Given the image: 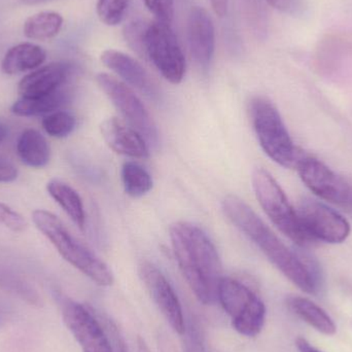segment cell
I'll return each mask as SVG.
<instances>
[{
	"label": "cell",
	"instance_id": "6da1fadb",
	"mask_svg": "<svg viewBox=\"0 0 352 352\" xmlns=\"http://www.w3.org/2000/svg\"><path fill=\"white\" fill-rule=\"evenodd\" d=\"M223 210L231 223L296 287L310 295L320 291L322 275L316 263L289 250L242 199L233 195L226 197Z\"/></svg>",
	"mask_w": 352,
	"mask_h": 352
},
{
	"label": "cell",
	"instance_id": "7a4b0ae2",
	"mask_svg": "<svg viewBox=\"0 0 352 352\" xmlns=\"http://www.w3.org/2000/svg\"><path fill=\"white\" fill-rule=\"evenodd\" d=\"M178 267L197 299L209 305L217 299L221 262L208 236L197 226L177 221L169 230Z\"/></svg>",
	"mask_w": 352,
	"mask_h": 352
},
{
	"label": "cell",
	"instance_id": "3957f363",
	"mask_svg": "<svg viewBox=\"0 0 352 352\" xmlns=\"http://www.w3.org/2000/svg\"><path fill=\"white\" fill-rule=\"evenodd\" d=\"M37 229L52 242L62 258L100 287H111L113 274L111 268L78 241L64 223L50 211L38 209L32 213Z\"/></svg>",
	"mask_w": 352,
	"mask_h": 352
},
{
	"label": "cell",
	"instance_id": "277c9868",
	"mask_svg": "<svg viewBox=\"0 0 352 352\" xmlns=\"http://www.w3.org/2000/svg\"><path fill=\"white\" fill-rule=\"evenodd\" d=\"M250 118L258 142L267 156L285 168L296 167L302 152L293 140L272 102L265 97H254L250 105Z\"/></svg>",
	"mask_w": 352,
	"mask_h": 352
},
{
	"label": "cell",
	"instance_id": "5b68a950",
	"mask_svg": "<svg viewBox=\"0 0 352 352\" xmlns=\"http://www.w3.org/2000/svg\"><path fill=\"white\" fill-rule=\"evenodd\" d=\"M252 186L261 207L279 231L301 248H308L316 242L306 233L297 210L268 171L256 168L252 173Z\"/></svg>",
	"mask_w": 352,
	"mask_h": 352
},
{
	"label": "cell",
	"instance_id": "8992f818",
	"mask_svg": "<svg viewBox=\"0 0 352 352\" xmlns=\"http://www.w3.org/2000/svg\"><path fill=\"white\" fill-rule=\"evenodd\" d=\"M217 300L239 334L256 337L262 332L266 307L250 287L236 279L223 277L217 289Z\"/></svg>",
	"mask_w": 352,
	"mask_h": 352
},
{
	"label": "cell",
	"instance_id": "52a82bcc",
	"mask_svg": "<svg viewBox=\"0 0 352 352\" xmlns=\"http://www.w3.org/2000/svg\"><path fill=\"white\" fill-rule=\"evenodd\" d=\"M96 80L116 109L132 128L144 136L148 146H158L159 132L156 123L134 91L111 74H99Z\"/></svg>",
	"mask_w": 352,
	"mask_h": 352
},
{
	"label": "cell",
	"instance_id": "ba28073f",
	"mask_svg": "<svg viewBox=\"0 0 352 352\" xmlns=\"http://www.w3.org/2000/svg\"><path fill=\"white\" fill-rule=\"evenodd\" d=\"M146 58L165 80L177 85L186 72V59L170 24L156 20L146 33Z\"/></svg>",
	"mask_w": 352,
	"mask_h": 352
},
{
	"label": "cell",
	"instance_id": "9c48e42d",
	"mask_svg": "<svg viewBox=\"0 0 352 352\" xmlns=\"http://www.w3.org/2000/svg\"><path fill=\"white\" fill-rule=\"evenodd\" d=\"M302 182L320 199L352 210V186L314 157L302 153L296 164Z\"/></svg>",
	"mask_w": 352,
	"mask_h": 352
},
{
	"label": "cell",
	"instance_id": "30bf717a",
	"mask_svg": "<svg viewBox=\"0 0 352 352\" xmlns=\"http://www.w3.org/2000/svg\"><path fill=\"white\" fill-rule=\"evenodd\" d=\"M297 212L304 230L314 241L342 243L351 234L349 221L320 201L303 199Z\"/></svg>",
	"mask_w": 352,
	"mask_h": 352
},
{
	"label": "cell",
	"instance_id": "8fae6325",
	"mask_svg": "<svg viewBox=\"0 0 352 352\" xmlns=\"http://www.w3.org/2000/svg\"><path fill=\"white\" fill-rule=\"evenodd\" d=\"M62 316L82 352H113L107 332L92 308L63 299Z\"/></svg>",
	"mask_w": 352,
	"mask_h": 352
},
{
	"label": "cell",
	"instance_id": "7c38bea8",
	"mask_svg": "<svg viewBox=\"0 0 352 352\" xmlns=\"http://www.w3.org/2000/svg\"><path fill=\"white\" fill-rule=\"evenodd\" d=\"M138 272L144 287L171 328L182 336L186 330V320L179 300L170 283L158 267L146 261L140 265Z\"/></svg>",
	"mask_w": 352,
	"mask_h": 352
},
{
	"label": "cell",
	"instance_id": "4fadbf2b",
	"mask_svg": "<svg viewBox=\"0 0 352 352\" xmlns=\"http://www.w3.org/2000/svg\"><path fill=\"white\" fill-rule=\"evenodd\" d=\"M188 41L190 54L201 67H207L215 47V31L212 20L204 8L195 6L188 20Z\"/></svg>",
	"mask_w": 352,
	"mask_h": 352
},
{
	"label": "cell",
	"instance_id": "5bb4252c",
	"mask_svg": "<svg viewBox=\"0 0 352 352\" xmlns=\"http://www.w3.org/2000/svg\"><path fill=\"white\" fill-rule=\"evenodd\" d=\"M101 61L124 82L146 95L148 98H159V91L144 67L130 56L116 50H107L101 55Z\"/></svg>",
	"mask_w": 352,
	"mask_h": 352
},
{
	"label": "cell",
	"instance_id": "9a60e30c",
	"mask_svg": "<svg viewBox=\"0 0 352 352\" xmlns=\"http://www.w3.org/2000/svg\"><path fill=\"white\" fill-rule=\"evenodd\" d=\"M100 129L103 140L117 154L136 159L150 157L148 144L144 136L117 118L105 120Z\"/></svg>",
	"mask_w": 352,
	"mask_h": 352
},
{
	"label": "cell",
	"instance_id": "2e32d148",
	"mask_svg": "<svg viewBox=\"0 0 352 352\" xmlns=\"http://www.w3.org/2000/svg\"><path fill=\"white\" fill-rule=\"evenodd\" d=\"M72 74V66L63 62L43 66L22 78L18 86L22 98L47 96L60 90Z\"/></svg>",
	"mask_w": 352,
	"mask_h": 352
},
{
	"label": "cell",
	"instance_id": "e0dca14e",
	"mask_svg": "<svg viewBox=\"0 0 352 352\" xmlns=\"http://www.w3.org/2000/svg\"><path fill=\"white\" fill-rule=\"evenodd\" d=\"M47 54L43 47L25 43L12 47L2 60V72L8 76L22 74L39 67L45 61Z\"/></svg>",
	"mask_w": 352,
	"mask_h": 352
},
{
	"label": "cell",
	"instance_id": "ac0fdd59",
	"mask_svg": "<svg viewBox=\"0 0 352 352\" xmlns=\"http://www.w3.org/2000/svg\"><path fill=\"white\" fill-rule=\"evenodd\" d=\"M287 306L298 318L322 334L332 336L336 333L337 327L333 318L311 300L292 296L287 299Z\"/></svg>",
	"mask_w": 352,
	"mask_h": 352
},
{
	"label": "cell",
	"instance_id": "d6986e66",
	"mask_svg": "<svg viewBox=\"0 0 352 352\" xmlns=\"http://www.w3.org/2000/svg\"><path fill=\"white\" fill-rule=\"evenodd\" d=\"M16 153L24 164L31 168L47 166L51 158L49 144L37 130L27 129L21 134L16 142Z\"/></svg>",
	"mask_w": 352,
	"mask_h": 352
},
{
	"label": "cell",
	"instance_id": "ffe728a7",
	"mask_svg": "<svg viewBox=\"0 0 352 352\" xmlns=\"http://www.w3.org/2000/svg\"><path fill=\"white\" fill-rule=\"evenodd\" d=\"M47 190L70 219L80 230H84L86 225V213L78 192L69 184L59 179H53L47 182Z\"/></svg>",
	"mask_w": 352,
	"mask_h": 352
},
{
	"label": "cell",
	"instance_id": "44dd1931",
	"mask_svg": "<svg viewBox=\"0 0 352 352\" xmlns=\"http://www.w3.org/2000/svg\"><path fill=\"white\" fill-rule=\"evenodd\" d=\"M69 100V93L67 91H56L55 93L47 96L37 98H21L14 103L12 111L21 117H35V116L49 115L60 107H63Z\"/></svg>",
	"mask_w": 352,
	"mask_h": 352
},
{
	"label": "cell",
	"instance_id": "7402d4cb",
	"mask_svg": "<svg viewBox=\"0 0 352 352\" xmlns=\"http://www.w3.org/2000/svg\"><path fill=\"white\" fill-rule=\"evenodd\" d=\"M63 19L57 12H43L27 19L24 24L25 36L30 39L45 41L60 32Z\"/></svg>",
	"mask_w": 352,
	"mask_h": 352
},
{
	"label": "cell",
	"instance_id": "603a6c76",
	"mask_svg": "<svg viewBox=\"0 0 352 352\" xmlns=\"http://www.w3.org/2000/svg\"><path fill=\"white\" fill-rule=\"evenodd\" d=\"M122 182L125 192L133 198H140L148 194L153 188V179L150 173L138 163H124L122 167Z\"/></svg>",
	"mask_w": 352,
	"mask_h": 352
},
{
	"label": "cell",
	"instance_id": "cb8c5ba5",
	"mask_svg": "<svg viewBox=\"0 0 352 352\" xmlns=\"http://www.w3.org/2000/svg\"><path fill=\"white\" fill-rule=\"evenodd\" d=\"M43 130L52 138H64L69 135L76 127V118L65 111H56L43 120Z\"/></svg>",
	"mask_w": 352,
	"mask_h": 352
},
{
	"label": "cell",
	"instance_id": "d4e9b609",
	"mask_svg": "<svg viewBox=\"0 0 352 352\" xmlns=\"http://www.w3.org/2000/svg\"><path fill=\"white\" fill-rule=\"evenodd\" d=\"M129 0H98L97 14L104 24L116 26L125 18Z\"/></svg>",
	"mask_w": 352,
	"mask_h": 352
},
{
	"label": "cell",
	"instance_id": "484cf974",
	"mask_svg": "<svg viewBox=\"0 0 352 352\" xmlns=\"http://www.w3.org/2000/svg\"><path fill=\"white\" fill-rule=\"evenodd\" d=\"M148 25L142 21H134L126 25L124 28V36L126 43L134 52L146 58V33Z\"/></svg>",
	"mask_w": 352,
	"mask_h": 352
},
{
	"label": "cell",
	"instance_id": "4316f807",
	"mask_svg": "<svg viewBox=\"0 0 352 352\" xmlns=\"http://www.w3.org/2000/svg\"><path fill=\"white\" fill-rule=\"evenodd\" d=\"M0 283L4 289H8L14 295L18 296L30 305H41V300L38 294L24 281L16 278H3Z\"/></svg>",
	"mask_w": 352,
	"mask_h": 352
},
{
	"label": "cell",
	"instance_id": "83f0119b",
	"mask_svg": "<svg viewBox=\"0 0 352 352\" xmlns=\"http://www.w3.org/2000/svg\"><path fill=\"white\" fill-rule=\"evenodd\" d=\"M0 225L4 226L10 231L20 233L26 229L27 221L20 213L16 212L8 205L0 203Z\"/></svg>",
	"mask_w": 352,
	"mask_h": 352
},
{
	"label": "cell",
	"instance_id": "f1b7e54d",
	"mask_svg": "<svg viewBox=\"0 0 352 352\" xmlns=\"http://www.w3.org/2000/svg\"><path fill=\"white\" fill-rule=\"evenodd\" d=\"M98 318L102 324L105 332H107L113 351L128 352L127 345H126L125 340H124L123 335L121 334V331L118 329L116 322L107 316H102V318L98 316Z\"/></svg>",
	"mask_w": 352,
	"mask_h": 352
},
{
	"label": "cell",
	"instance_id": "f546056e",
	"mask_svg": "<svg viewBox=\"0 0 352 352\" xmlns=\"http://www.w3.org/2000/svg\"><path fill=\"white\" fill-rule=\"evenodd\" d=\"M146 8L160 22L170 24L173 19V0H144Z\"/></svg>",
	"mask_w": 352,
	"mask_h": 352
},
{
	"label": "cell",
	"instance_id": "4dcf8cb0",
	"mask_svg": "<svg viewBox=\"0 0 352 352\" xmlns=\"http://www.w3.org/2000/svg\"><path fill=\"white\" fill-rule=\"evenodd\" d=\"M266 1L271 8L292 16L303 14L306 8L304 0H266Z\"/></svg>",
	"mask_w": 352,
	"mask_h": 352
},
{
	"label": "cell",
	"instance_id": "1f68e13d",
	"mask_svg": "<svg viewBox=\"0 0 352 352\" xmlns=\"http://www.w3.org/2000/svg\"><path fill=\"white\" fill-rule=\"evenodd\" d=\"M184 352H206L200 332L195 324H190L184 333Z\"/></svg>",
	"mask_w": 352,
	"mask_h": 352
},
{
	"label": "cell",
	"instance_id": "d6a6232c",
	"mask_svg": "<svg viewBox=\"0 0 352 352\" xmlns=\"http://www.w3.org/2000/svg\"><path fill=\"white\" fill-rule=\"evenodd\" d=\"M18 177V169L8 162L0 159V182H12Z\"/></svg>",
	"mask_w": 352,
	"mask_h": 352
},
{
	"label": "cell",
	"instance_id": "836d02e7",
	"mask_svg": "<svg viewBox=\"0 0 352 352\" xmlns=\"http://www.w3.org/2000/svg\"><path fill=\"white\" fill-rule=\"evenodd\" d=\"M209 1H210L213 12H215L217 16H221V18L226 16L229 0H209Z\"/></svg>",
	"mask_w": 352,
	"mask_h": 352
},
{
	"label": "cell",
	"instance_id": "e575fe53",
	"mask_svg": "<svg viewBox=\"0 0 352 352\" xmlns=\"http://www.w3.org/2000/svg\"><path fill=\"white\" fill-rule=\"evenodd\" d=\"M296 346H297L298 351L300 352H322L318 351L316 347L312 346L306 339L298 338L296 340Z\"/></svg>",
	"mask_w": 352,
	"mask_h": 352
},
{
	"label": "cell",
	"instance_id": "d590c367",
	"mask_svg": "<svg viewBox=\"0 0 352 352\" xmlns=\"http://www.w3.org/2000/svg\"><path fill=\"white\" fill-rule=\"evenodd\" d=\"M138 352H151L148 344L142 337H138Z\"/></svg>",
	"mask_w": 352,
	"mask_h": 352
},
{
	"label": "cell",
	"instance_id": "8d00e7d4",
	"mask_svg": "<svg viewBox=\"0 0 352 352\" xmlns=\"http://www.w3.org/2000/svg\"><path fill=\"white\" fill-rule=\"evenodd\" d=\"M8 130L3 124H0V144L4 142L6 138H8Z\"/></svg>",
	"mask_w": 352,
	"mask_h": 352
},
{
	"label": "cell",
	"instance_id": "74e56055",
	"mask_svg": "<svg viewBox=\"0 0 352 352\" xmlns=\"http://www.w3.org/2000/svg\"><path fill=\"white\" fill-rule=\"evenodd\" d=\"M45 1H49V0H23L25 4H37Z\"/></svg>",
	"mask_w": 352,
	"mask_h": 352
},
{
	"label": "cell",
	"instance_id": "f35d334b",
	"mask_svg": "<svg viewBox=\"0 0 352 352\" xmlns=\"http://www.w3.org/2000/svg\"><path fill=\"white\" fill-rule=\"evenodd\" d=\"M4 318L3 316H2L1 314H0V327H1V324H3Z\"/></svg>",
	"mask_w": 352,
	"mask_h": 352
}]
</instances>
